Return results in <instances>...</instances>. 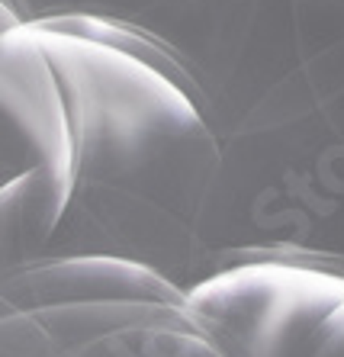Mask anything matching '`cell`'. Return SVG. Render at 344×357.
<instances>
[{"label": "cell", "instance_id": "1", "mask_svg": "<svg viewBox=\"0 0 344 357\" xmlns=\"http://www.w3.org/2000/svg\"><path fill=\"white\" fill-rule=\"evenodd\" d=\"M61 93L71 181L45 258L139 264L180 293L210 274L222 151L203 97L148 29L97 17L33 20Z\"/></svg>", "mask_w": 344, "mask_h": 357}, {"label": "cell", "instance_id": "2", "mask_svg": "<svg viewBox=\"0 0 344 357\" xmlns=\"http://www.w3.org/2000/svg\"><path fill=\"white\" fill-rule=\"evenodd\" d=\"M203 97L222 151L219 235L238 206L306 251L344 203V0H171L145 26Z\"/></svg>", "mask_w": 344, "mask_h": 357}, {"label": "cell", "instance_id": "3", "mask_svg": "<svg viewBox=\"0 0 344 357\" xmlns=\"http://www.w3.org/2000/svg\"><path fill=\"white\" fill-rule=\"evenodd\" d=\"M344 303V258L296 248H222L184 306L226 357H306Z\"/></svg>", "mask_w": 344, "mask_h": 357}, {"label": "cell", "instance_id": "4", "mask_svg": "<svg viewBox=\"0 0 344 357\" xmlns=\"http://www.w3.org/2000/svg\"><path fill=\"white\" fill-rule=\"evenodd\" d=\"M33 167L68 197L71 145L58 84L23 17L0 0V187Z\"/></svg>", "mask_w": 344, "mask_h": 357}, {"label": "cell", "instance_id": "5", "mask_svg": "<svg viewBox=\"0 0 344 357\" xmlns=\"http://www.w3.org/2000/svg\"><path fill=\"white\" fill-rule=\"evenodd\" d=\"M65 199V190L39 167L0 187V283L45 258Z\"/></svg>", "mask_w": 344, "mask_h": 357}, {"label": "cell", "instance_id": "6", "mask_svg": "<svg viewBox=\"0 0 344 357\" xmlns=\"http://www.w3.org/2000/svg\"><path fill=\"white\" fill-rule=\"evenodd\" d=\"M168 3L171 0H77L71 17H97L145 29Z\"/></svg>", "mask_w": 344, "mask_h": 357}, {"label": "cell", "instance_id": "7", "mask_svg": "<svg viewBox=\"0 0 344 357\" xmlns=\"http://www.w3.org/2000/svg\"><path fill=\"white\" fill-rule=\"evenodd\" d=\"M306 357H344V303H338L319 325Z\"/></svg>", "mask_w": 344, "mask_h": 357}, {"label": "cell", "instance_id": "8", "mask_svg": "<svg viewBox=\"0 0 344 357\" xmlns=\"http://www.w3.org/2000/svg\"><path fill=\"white\" fill-rule=\"evenodd\" d=\"M10 10H17L19 17H23V23H33V13H29V7H26V0H3Z\"/></svg>", "mask_w": 344, "mask_h": 357}]
</instances>
